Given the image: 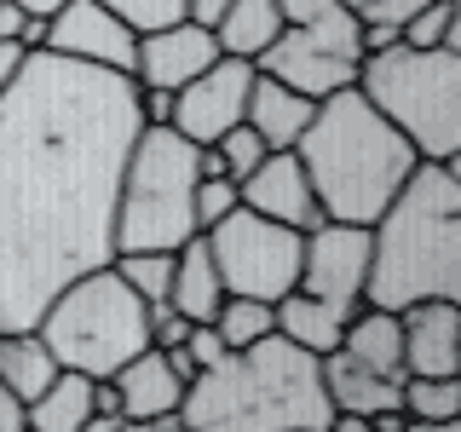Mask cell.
<instances>
[{"label":"cell","instance_id":"45","mask_svg":"<svg viewBox=\"0 0 461 432\" xmlns=\"http://www.w3.org/2000/svg\"><path fill=\"white\" fill-rule=\"evenodd\" d=\"M18 6H23V12H41V18H52V12L64 6V0H18Z\"/></svg>","mask_w":461,"mask_h":432},{"label":"cell","instance_id":"11","mask_svg":"<svg viewBox=\"0 0 461 432\" xmlns=\"http://www.w3.org/2000/svg\"><path fill=\"white\" fill-rule=\"evenodd\" d=\"M249 86H254V64L249 58H213L196 81H185L173 93V110H167V127L191 144H220L230 127L242 122L249 110Z\"/></svg>","mask_w":461,"mask_h":432},{"label":"cell","instance_id":"37","mask_svg":"<svg viewBox=\"0 0 461 432\" xmlns=\"http://www.w3.org/2000/svg\"><path fill=\"white\" fill-rule=\"evenodd\" d=\"M23 64H29V52L18 47V40H0V93L23 76Z\"/></svg>","mask_w":461,"mask_h":432},{"label":"cell","instance_id":"5","mask_svg":"<svg viewBox=\"0 0 461 432\" xmlns=\"http://www.w3.org/2000/svg\"><path fill=\"white\" fill-rule=\"evenodd\" d=\"M357 93L386 127L410 139L421 162H461V52L456 47H393L357 58Z\"/></svg>","mask_w":461,"mask_h":432},{"label":"cell","instance_id":"24","mask_svg":"<svg viewBox=\"0 0 461 432\" xmlns=\"http://www.w3.org/2000/svg\"><path fill=\"white\" fill-rule=\"evenodd\" d=\"M52 374H58V357L47 352L41 328H0V381H6L23 403L47 392Z\"/></svg>","mask_w":461,"mask_h":432},{"label":"cell","instance_id":"8","mask_svg":"<svg viewBox=\"0 0 461 432\" xmlns=\"http://www.w3.org/2000/svg\"><path fill=\"white\" fill-rule=\"evenodd\" d=\"M202 242L213 254V271H220L225 294L277 306L283 294L300 288V242H306V230L277 225L254 208H230L220 225L202 230Z\"/></svg>","mask_w":461,"mask_h":432},{"label":"cell","instance_id":"26","mask_svg":"<svg viewBox=\"0 0 461 432\" xmlns=\"http://www.w3.org/2000/svg\"><path fill=\"white\" fill-rule=\"evenodd\" d=\"M398 410L410 421H461V374H403Z\"/></svg>","mask_w":461,"mask_h":432},{"label":"cell","instance_id":"35","mask_svg":"<svg viewBox=\"0 0 461 432\" xmlns=\"http://www.w3.org/2000/svg\"><path fill=\"white\" fill-rule=\"evenodd\" d=\"M185 317L173 311V306H150V346L156 352H173V346H185Z\"/></svg>","mask_w":461,"mask_h":432},{"label":"cell","instance_id":"12","mask_svg":"<svg viewBox=\"0 0 461 432\" xmlns=\"http://www.w3.org/2000/svg\"><path fill=\"white\" fill-rule=\"evenodd\" d=\"M254 69L271 76V81H283V86H294V93H306L312 104H323L329 93H346V86L357 81L352 52H335V47H323V40L294 35V29H283V35L254 58Z\"/></svg>","mask_w":461,"mask_h":432},{"label":"cell","instance_id":"6","mask_svg":"<svg viewBox=\"0 0 461 432\" xmlns=\"http://www.w3.org/2000/svg\"><path fill=\"white\" fill-rule=\"evenodd\" d=\"M202 144L173 127H139L115 184V254H179L196 230Z\"/></svg>","mask_w":461,"mask_h":432},{"label":"cell","instance_id":"10","mask_svg":"<svg viewBox=\"0 0 461 432\" xmlns=\"http://www.w3.org/2000/svg\"><path fill=\"white\" fill-rule=\"evenodd\" d=\"M41 52L69 58V64H86V69H110V76L133 81L139 29L122 23L104 0H64V6L47 18V47Z\"/></svg>","mask_w":461,"mask_h":432},{"label":"cell","instance_id":"43","mask_svg":"<svg viewBox=\"0 0 461 432\" xmlns=\"http://www.w3.org/2000/svg\"><path fill=\"white\" fill-rule=\"evenodd\" d=\"M81 432H122V415H86V421H81Z\"/></svg>","mask_w":461,"mask_h":432},{"label":"cell","instance_id":"41","mask_svg":"<svg viewBox=\"0 0 461 432\" xmlns=\"http://www.w3.org/2000/svg\"><path fill=\"white\" fill-rule=\"evenodd\" d=\"M18 23H23V6H18V0H0V40L18 35Z\"/></svg>","mask_w":461,"mask_h":432},{"label":"cell","instance_id":"9","mask_svg":"<svg viewBox=\"0 0 461 432\" xmlns=\"http://www.w3.org/2000/svg\"><path fill=\"white\" fill-rule=\"evenodd\" d=\"M364 277H369V225L317 220L300 242V294L352 317L364 306Z\"/></svg>","mask_w":461,"mask_h":432},{"label":"cell","instance_id":"38","mask_svg":"<svg viewBox=\"0 0 461 432\" xmlns=\"http://www.w3.org/2000/svg\"><path fill=\"white\" fill-rule=\"evenodd\" d=\"M12 40H18L23 52H41V47H47V18H41V12H23V23H18Z\"/></svg>","mask_w":461,"mask_h":432},{"label":"cell","instance_id":"36","mask_svg":"<svg viewBox=\"0 0 461 432\" xmlns=\"http://www.w3.org/2000/svg\"><path fill=\"white\" fill-rule=\"evenodd\" d=\"M23 427H29V403L0 381V432H23Z\"/></svg>","mask_w":461,"mask_h":432},{"label":"cell","instance_id":"25","mask_svg":"<svg viewBox=\"0 0 461 432\" xmlns=\"http://www.w3.org/2000/svg\"><path fill=\"white\" fill-rule=\"evenodd\" d=\"M93 415V381L76 369H58L41 398H29V432H81Z\"/></svg>","mask_w":461,"mask_h":432},{"label":"cell","instance_id":"17","mask_svg":"<svg viewBox=\"0 0 461 432\" xmlns=\"http://www.w3.org/2000/svg\"><path fill=\"white\" fill-rule=\"evenodd\" d=\"M115 392H122V415L127 421H150V415H179L185 403V381L179 369L167 364V352H156V346H144L133 364H122L110 374Z\"/></svg>","mask_w":461,"mask_h":432},{"label":"cell","instance_id":"18","mask_svg":"<svg viewBox=\"0 0 461 432\" xmlns=\"http://www.w3.org/2000/svg\"><path fill=\"white\" fill-rule=\"evenodd\" d=\"M312 115L317 104L306 93H294V86H283V81H271V76H259L254 69V86H249V110H242V122L259 133V144L266 150H294L300 133L312 127Z\"/></svg>","mask_w":461,"mask_h":432},{"label":"cell","instance_id":"42","mask_svg":"<svg viewBox=\"0 0 461 432\" xmlns=\"http://www.w3.org/2000/svg\"><path fill=\"white\" fill-rule=\"evenodd\" d=\"M323 432H375L369 421H364V415H329V427Z\"/></svg>","mask_w":461,"mask_h":432},{"label":"cell","instance_id":"22","mask_svg":"<svg viewBox=\"0 0 461 432\" xmlns=\"http://www.w3.org/2000/svg\"><path fill=\"white\" fill-rule=\"evenodd\" d=\"M277 35H283L277 0H230V6L220 12V23H213V47H220V58H249V64Z\"/></svg>","mask_w":461,"mask_h":432},{"label":"cell","instance_id":"27","mask_svg":"<svg viewBox=\"0 0 461 432\" xmlns=\"http://www.w3.org/2000/svg\"><path fill=\"white\" fill-rule=\"evenodd\" d=\"M208 323L220 328L225 352H249V346H259L266 335H277V323H271V306H266V300H242V294H225L220 311H213Z\"/></svg>","mask_w":461,"mask_h":432},{"label":"cell","instance_id":"4","mask_svg":"<svg viewBox=\"0 0 461 432\" xmlns=\"http://www.w3.org/2000/svg\"><path fill=\"white\" fill-rule=\"evenodd\" d=\"M294 156L312 179V196L323 208V220H340V225H375L381 208L403 191V179L421 162L410 150V139L369 110V98L357 86L329 93L317 104Z\"/></svg>","mask_w":461,"mask_h":432},{"label":"cell","instance_id":"14","mask_svg":"<svg viewBox=\"0 0 461 432\" xmlns=\"http://www.w3.org/2000/svg\"><path fill=\"white\" fill-rule=\"evenodd\" d=\"M237 196H242V208L266 213V220H277V225H294V230H312L323 220V208H317V196H312V179H306V167H300L294 150H271L266 162L237 184Z\"/></svg>","mask_w":461,"mask_h":432},{"label":"cell","instance_id":"13","mask_svg":"<svg viewBox=\"0 0 461 432\" xmlns=\"http://www.w3.org/2000/svg\"><path fill=\"white\" fill-rule=\"evenodd\" d=\"M213 58H220V47H213V29L179 18V23H162V29H144V35H139L133 81L139 86H162V93H179V86L196 81Z\"/></svg>","mask_w":461,"mask_h":432},{"label":"cell","instance_id":"3","mask_svg":"<svg viewBox=\"0 0 461 432\" xmlns=\"http://www.w3.org/2000/svg\"><path fill=\"white\" fill-rule=\"evenodd\" d=\"M329 392L317 357L266 335L249 352H225L213 369H196L185 386L179 427L185 432H323Z\"/></svg>","mask_w":461,"mask_h":432},{"label":"cell","instance_id":"33","mask_svg":"<svg viewBox=\"0 0 461 432\" xmlns=\"http://www.w3.org/2000/svg\"><path fill=\"white\" fill-rule=\"evenodd\" d=\"M185 357H191V369H213L225 357V340H220V328L213 323H191L185 328V346H179Z\"/></svg>","mask_w":461,"mask_h":432},{"label":"cell","instance_id":"44","mask_svg":"<svg viewBox=\"0 0 461 432\" xmlns=\"http://www.w3.org/2000/svg\"><path fill=\"white\" fill-rule=\"evenodd\" d=\"M403 432H461V421H403Z\"/></svg>","mask_w":461,"mask_h":432},{"label":"cell","instance_id":"23","mask_svg":"<svg viewBox=\"0 0 461 432\" xmlns=\"http://www.w3.org/2000/svg\"><path fill=\"white\" fill-rule=\"evenodd\" d=\"M271 323H277V335L288 346H300V352H312V357H323V352H335L340 346V328H346V317L340 311H329L323 300H312V294H283L277 306H271Z\"/></svg>","mask_w":461,"mask_h":432},{"label":"cell","instance_id":"21","mask_svg":"<svg viewBox=\"0 0 461 432\" xmlns=\"http://www.w3.org/2000/svg\"><path fill=\"white\" fill-rule=\"evenodd\" d=\"M277 12H283V29H294V35L364 58V23L346 0H277Z\"/></svg>","mask_w":461,"mask_h":432},{"label":"cell","instance_id":"20","mask_svg":"<svg viewBox=\"0 0 461 432\" xmlns=\"http://www.w3.org/2000/svg\"><path fill=\"white\" fill-rule=\"evenodd\" d=\"M340 352L357 357V364L393 374L403 381V328H398V311H381V306H357L340 328Z\"/></svg>","mask_w":461,"mask_h":432},{"label":"cell","instance_id":"1","mask_svg":"<svg viewBox=\"0 0 461 432\" xmlns=\"http://www.w3.org/2000/svg\"><path fill=\"white\" fill-rule=\"evenodd\" d=\"M139 127L133 81L52 52H29L0 93V328H35L58 288L115 259Z\"/></svg>","mask_w":461,"mask_h":432},{"label":"cell","instance_id":"15","mask_svg":"<svg viewBox=\"0 0 461 432\" xmlns=\"http://www.w3.org/2000/svg\"><path fill=\"white\" fill-rule=\"evenodd\" d=\"M403 374H461V300H415L398 311Z\"/></svg>","mask_w":461,"mask_h":432},{"label":"cell","instance_id":"2","mask_svg":"<svg viewBox=\"0 0 461 432\" xmlns=\"http://www.w3.org/2000/svg\"><path fill=\"white\" fill-rule=\"evenodd\" d=\"M461 300V162H415L403 191L369 225L364 306Z\"/></svg>","mask_w":461,"mask_h":432},{"label":"cell","instance_id":"30","mask_svg":"<svg viewBox=\"0 0 461 432\" xmlns=\"http://www.w3.org/2000/svg\"><path fill=\"white\" fill-rule=\"evenodd\" d=\"M208 150L220 156L225 179H237V184H242V179H249V173H254V167H259V162H266V156H271L266 144H259V133H254L249 122H237V127H230V133H225L220 144H208Z\"/></svg>","mask_w":461,"mask_h":432},{"label":"cell","instance_id":"28","mask_svg":"<svg viewBox=\"0 0 461 432\" xmlns=\"http://www.w3.org/2000/svg\"><path fill=\"white\" fill-rule=\"evenodd\" d=\"M398 40L403 47H456L461 52V6L456 0H427L421 12L398 23Z\"/></svg>","mask_w":461,"mask_h":432},{"label":"cell","instance_id":"39","mask_svg":"<svg viewBox=\"0 0 461 432\" xmlns=\"http://www.w3.org/2000/svg\"><path fill=\"white\" fill-rule=\"evenodd\" d=\"M225 6H230V0H185V18H191V23H202V29H213Z\"/></svg>","mask_w":461,"mask_h":432},{"label":"cell","instance_id":"32","mask_svg":"<svg viewBox=\"0 0 461 432\" xmlns=\"http://www.w3.org/2000/svg\"><path fill=\"white\" fill-rule=\"evenodd\" d=\"M230 208H242V196H237V179H196V230H208V225H220Z\"/></svg>","mask_w":461,"mask_h":432},{"label":"cell","instance_id":"34","mask_svg":"<svg viewBox=\"0 0 461 432\" xmlns=\"http://www.w3.org/2000/svg\"><path fill=\"white\" fill-rule=\"evenodd\" d=\"M357 12V23H403L410 12H421L427 0H346Z\"/></svg>","mask_w":461,"mask_h":432},{"label":"cell","instance_id":"16","mask_svg":"<svg viewBox=\"0 0 461 432\" xmlns=\"http://www.w3.org/2000/svg\"><path fill=\"white\" fill-rule=\"evenodd\" d=\"M317 374H323V392H329V410L335 415H386V410H398V386L393 374H381V369H369V364H357V357H346L340 346L335 352H323L317 357Z\"/></svg>","mask_w":461,"mask_h":432},{"label":"cell","instance_id":"7","mask_svg":"<svg viewBox=\"0 0 461 432\" xmlns=\"http://www.w3.org/2000/svg\"><path fill=\"white\" fill-rule=\"evenodd\" d=\"M41 340L58 357V369H76L86 381H110L122 364L150 346V306L115 277V266H98L86 277L64 283L41 311Z\"/></svg>","mask_w":461,"mask_h":432},{"label":"cell","instance_id":"19","mask_svg":"<svg viewBox=\"0 0 461 432\" xmlns=\"http://www.w3.org/2000/svg\"><path fill=\"white\" fill-rule=\"evenodd\" d=\"M220 300H225V283H220V271H213V254H208V242L191 237L179 254H173V288H167V306L185 317V323H208L213 311H220Z\"/></svg>","mask_w":461,"mask_h":432},{"label":"cell","instance_id":"31","mask_svg":"<svg viewBox=\"0 0 461 432\" xmlns=\"http://www.w3.org/2000/svg\"><path fill=\"white\" fill-rule=\"evenodd\" d=\"M122 23H133L139 35L144 29H162V23H179L185 18V0H104Z\"/></svg>","mask_w":461,"mask_h":432},{"label":"cell","instance_id":"40","mask_svg":"<svg viewBox=\"0 0 461 432\" xmlns=\"http://www.w3.org/2000/svg\"><path fill=\"white\" fill-rule=\"evenodd\" d=\"M122 432H185L179 415H150V421H122Z\"/></svg>","mask_w":461,"mask_h":432},{"label":"cell","instance_id":"29","mask_svg":"<svg viewBox=\"0 0 461 432\" xmlns=\"http://www.w3.org/2000/svg\"><path fill=\"white\" fill-rule=\"evenodd\" d=\"M115 277H122L144 306H167V288H173V254H115L110 259Z\"/></svg>","mask_w":461,"mask_h":432}]
</instances>
